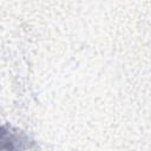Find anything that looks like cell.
Listing matches in <instances>:
<instances>
[{"instance_id": "6da1fadb", "label": "cell", "mask_w": 151, "mask_h": 151, "mask_svg": "<svg viewBox=\"0 0 151 151\" xmlns=\"http://www.w3.org/2000/svg\"><path fill=\"white\" fill-rule=\"evenodd\" d=\"M32 140L22 132L12 129L11 126L4 125L1 127V149L7 150H20L32 147Z\"/></svg>"}]
</instances>
